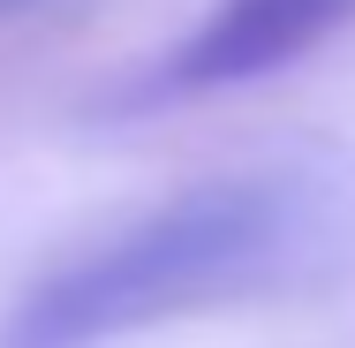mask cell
<instances>
[{
	"label": "cell",
	"instance_id": "cell-1",
	"mask_svg": "<svg viewBox=\"0 0 355 348\" xmlns=\"http://www.w3.org/2000/svg\"><path fill=\"white\" fill-rule=\"evenodd\" d=\"M302 227H310V197L280 174H227L182 190L174 205L144 212L121 235L91 242L83 258L53 265L15 303L0 348H106L129 326L242 295L295 258Z\"/></svg>",
	"mask_w": 355,
	"mask_h": 348
},
{
	"label": "cell",
	"instance_id": "cell-2",
	"mask_svg": "<svg viewBox=\"0 0 355 348\" xmlns=\"http://www.w3.org/2000/svg\"><path fill=\"white\" fill-rule=\"evenodd\" d=\"M340 23H355V0H219L212 15L151 69L159 99H197V91H234L250 76H272L325 46Z\"/></svg>",
	"mask_w": 355,
	"mask_h": 348
},
{
	"label": "cell",
	"instance_id": "cell-3",
	"mask_svg": "<svg viewBox=\"0 0 355 348\" xmlns=\"http://www.w3.org/2000/svg\"><path fill=\"white\" fill-rule=\"evenodd\" d=\"M23 8H38V0H0V15H23Z\"/></svg>",
	"mask_w": 355,
	"mask_h": 348
}]
</instances>
